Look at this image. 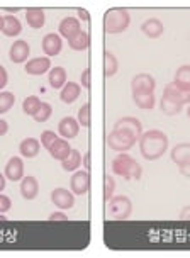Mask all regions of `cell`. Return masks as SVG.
<instances>
[{
    "mask_svg": "<svg viewBox=\"0 0 190 258\" xmlns=\"http://www.w3.org/2000/svg\"><path fill=\"white\" fill-rule=\"evenodd\" d=\"M83 163H85V168L89 170L90 168V153L85 155V158H83Z\"/></svg>",
    "mask_w": 190,
    "mask_h": 258,
    "instance_id": "45",
    "label": "cell"
},
{
    "mask_svg": "<svg viewBox=\"0 0 190 258\" xmlns=\"http://www.w3.org/2000/svg\"><path fill=\"white\" fill-rule=\"evenodd\" d=\"M41 99L36 95H29L24 99V102H22V110L27 114V116H34L36 112H38V109L41 107Z\"/></svg>",
    "mask_w": 190,
    "mask_h": 258,
    "instance_id": "32",
    "label": "cell"
},
{
    "mask_svg": "<svg viewBox=\"0 0 190 258\" xmlns=\"http://www.w3.org/2000/svg\"><path fill=\"white\" fill-rule=\"evenodd\" d=\"M49 85L53 89H63L67 85V70L63 67H54L49 70Z\"/></svg>",
    "mask_w": 190,
    "mask_h": 258,
    "instance_id": "26",
    "label": "cell"
},
{
    "mask_svg": "<svg viewBox=\"0 0 190 258\" xmlns=\"http://www.w3.org/2000/svg\"><path fill=\"white\" fill-rule=\"evenodd\" d=\"M168 150V136L158 129H150L143 133L140 138V151L143 158L148 161H155L165 155Z\"/></svg>",
    "mask_w": 190,
    "mask_h": 258,
    "instance_id": "1",
    "label": "cell"
},
{
    "mask_svg": "<svg viewBox=\"0 0 190 258\" xmlns=\"http://www.w3.org/2000/svg\"><path fill=\"white\" fill-rule=\"evenodd\" d=\"M141 31H143V34H145L146 38L158 39L160 36L163 34L165 27H163V22H161L160 19H156V17H151V19H146L145 22H143Z\"/></svg>",
    "mask_w": 190,
    "mask_h": 258,
    "instance_id": "18",
    "label": "cell"
},
{
    "mask_svg": "<svg viewBox=\"0 0 190 258\" xmlns=\"http://www.w3.org/2000/svg\"><path fill=\"white\" fill-rule=\"evenodd\" d=\"M51 202L61 211H68L72 209L73 204H75V194L70 192L68 188L58 187L51 192Z\"/></svg>",
    "mask_w": 190,
    "mask_h": 258,
    "instance_id": "6",
    "label": "cell"
},
{
    "mask_svg": "<svg viewBox=\"0 0 190 258\" xmlns=\"http://www.w3.org/2000/svg\"><path fill=\"white\" fill-rule=\"evenodd\" d=\"M51 70V61L49 58H32L31 61L26 63L24 67V72L27 75H32V77H38V75H44L46 72Z\"/></svg>",
    "mask_w": 190,
    "mask_h": 258,
    "instance_id": "14",
    "label": "cell"
},
{
    "mask_svg": "<svg viewBox=\"0 0 190 258\" xmlns=\"http://www.w3.org/2000/svg\"><path fill=\"white\" fill-rule=\"evenodd\" d=\"M61 48H63V43H61V38L54 32H49L43 38V51L48 54V56H58L61 53Z\"/></svg>",
    "mask_w": 190,
    "mask_h": 258,
    "instance_id": "16",
    "label": "cell"
},
{
    "mask_svg": "<svg viewBox=\"0 0 190 258\" xmlns=\"http://www.w3.org/2000/svg\"><path fill=\"white\" fill-rule=\"evenodd\" d=\"M80 94H82V87L75 84V82H68L61 89V92H59V99L65 104H73L80 97Z\"/></svg>",
    "mask_w": 190,
    "mask_h": 258,
    "instance_id": "22",
    "label": "cell"
},
{
    "mask_svg": "<svg viewBox=\"0 0 190 258\" xmlns=\"http://www.w3.org/2000/svg\"><path fill=\"white\" fill-rule=\"evenodd\" d=\"M160 107L166 116H177V114L182 112L183 104L177 102V100H171V99H168V97H161Z\"/></svg>",
    "mask_w": 190,
    "mask_h": 258,
    "instance_id": "28",
    "label": "cell"
},
{
    "mask_svg": "<svg viewBox=\"0 0 190 258\" xmlns=\"http://www.w3.org/2000/svg\"><path fill=\"white\" fill-rule=\"evenodd\" d=\"M173 84L185 92H190V64H182L180 68H177Z\"/></svg>",
    "mask_w": 190,
    "mask_h": 258,
    "instance_id": "25",
    "label": "cell"
},
{
    "mask_svg": "<svg viewBox=\"0 0 190 258\" xmlns=\"http://www.w3.org/2000/svg\"><path fill=\"white\" fill-rule=\"evenodd\" d=\"M0 75H2V82H0V89H6V85H7V70H6V67H0Z\"/></svg>",
    "mask_w": 190,
    "mask_h": 258,
    "instance_id": "41",
    "label": "cell"
},
{
    "mask_svg": "<svg viewBox=\"0 0 190 258\" xmlns=\"http://www.w3.org/2000/svg\"><path fill=\"white\" fill-rule=\"evenodd\" d=\"M114 190H115L114 177H110V175H105V178H104V201L105 202H109L114 197Z\"/></svg>",
    "mask_w": 190,
    "mask_h": 258,
    "instance_id": "36",
    "label": "cell"
},
{
    "mask_svg": "<svg viewBox=\"0 0 190 258\" xmlns=\"http://www.w3.org/2000/svg\"><path fill=\"white\" fill-rule=\"evenodd\" d=\"M31 54V46L27 41H16L12 46H11V51H9V58L11 61L14 63H24Z\"/></svg>",
    "mask_w": 190,
    "mask_h": 258,
    "instance_id": "11",
    "label": "cell"
},
{
    "mask_svg": "<svg viewBox=\"0 0 190 258\" xmlns=\"http://www.w3.org/2000/svg\"><path fill=\"white\" fill-rule=\"evenodd\" d=\"M180 168V173L185 175V177H190V163L188 165H183V167H178Z\"/></svg>",
    "mask_w": 190,
    "mask_h": 258,
    "instance_id": "44",
    "label": "cell"
},
{
    "mask_svg": "<svg viewBox=\"0 0 190 258\" xmlns=\"http://www.w3.org/2000/svg\"><path fill=\"white\" fill-rule=\"evenodd\" d=\"M6 177L12 182H19L24 178V161L19 156H12L6 165Z\"/></svg>",
    "mask_w": 190,
    "mask_h": 258,
    "instance_id": "12",
    "label": "cell"
},
{
    "mask_svg": "<svg viewBox=\"0 0 190 258\" xmlns=\"http://www.w3.org/2000/svg\"><path fill=\"white\" fill-rule=\"evenodd\" d=\"M171 161L178 167L190 163V143H180L171 150Z\"/></svg>",
    "mask_w": 190,
    "mask_h": 258,
    "instance_id": "20",
    "label": "cell"
},
{
    "mask_svg": "<svg viewBox=\"0 0 190 258\" xmlns=\"http://www.w3.org/2000/svg\"><path fill=\"white\" fill-rule=\"evenodd\" d=\"M156 80L148 73H140L131 80L133 94H155Z\"/></svg>",
    "mask_w": 190,
    "mask_h": 258,
    "instance_id": "7",
    "label": "cell"
},
{
    "mask_svg": "<svg viewBox=\"0 0 190 258\" xmlns=\"http://www.w3.org/2000/svg\"><path fill=\"white\" fill-rule=\"evenodd\" d=\"M51 114H53V107H51L48 102H43L41 107L38 109V112L32 116V119H34L36 122H46L51 117Z\"/></svg>",
    "mask_w": 190,
    "mask_h": 258,
    "instance_id": "34",
    "label": "cell"
},
{
    "mask_svg": "<svg viewBox=\"0 0 190 258\" xmlns=\"http://www.w3.org/2000/svg\"><path fill=\"white\" fill-rule=\"evenodd\" d=\"M68 44H70V48L73 51H85L87 48H89L90 44V36L87 31H82L80 34H77L75 38H72L68 41Z\"/></svg>",
    "mask_w": 190,
    "mask_h": 258,
    "instance_id": "27",
    "label": "cell"
},
{
    "mask_svg": "<svg viewBox=\"0 0 190 258\" xmlns=\"http://www.w3.org/2000/svg\"><path fill=\"white\" fill-rule=\"evenodd\" d=\"M6 11H7V12H12V9H11V7H7ZM17 11H19V7H16V9H14V12H17Z\"/></svg>",
    "mask_w": 190,
    "mask_h": 258,
    "instance_id": "48",
    "label": "cell"
},
{
    "mask_svg": "<svg viewBox=\"0 0 190 258\" xmlns=\"http://www.w3.org/2000/svg\"><path fill=\"white\" fill-rule=\"evenodd\" d=\"M56 140H58V136L54 131H44L43 135H41V145H43V148H46V150H49L51 145H53Z\"/></svg>",
    "mask_w": 190,
    "mask_h": 258,
    "instance_id": "37",
    "label": "cell"
},
{
    "mask_svg": "<svg viewBox=\"0 0 190 258\" xmlns=\"http://www.w3.org/2000/svg\"><path fill=\"white\" fill-rule=\"evenodd\" d=\"M26 21L32 29H41L46 22V16H44V11L39 7H31L26 11Z\"/></svg>",
    "mask_w": 190,
    "mask_h": 258,
    "instance_id": "23",
    "label": "cell"
},
{
    "mask_svg": "<svg viewBox=\"0 0 190 258\" xmlns=\"http://www.w3.org/2000/svg\"><path fill=\"white\" fill-rule=\"evenodd\" d=\"M49 221H68V216L63 213H53L49 216Z\"/></svg>",
    "mask_w": 190,
    "mask_h": 258,
    "instance_id": "40",
    "label": "cell"
},
{
    "mask_svg": "<svg viewBox=\"0 0 190 258\" xmlns=\"http://www.w3.org/2000/svg\"><path fill=\"white\" fill-rule=\"evenodd\" d=\"M133 213V202L126 196H115L107 202V216L112 219H128Z\"/></svg>",
    "mask_w": 190,
    "mask_h": 258,
    "instance_id": "4",
    "label": "cell"
},
{
    "mask_svg": "<svg viewBox=\"0 0 190 258\" xmlns=\"http://www.w3.org/2000/svg\"><path fill=\"white\" fill-rule=\"evenodd\" d=\"M14 102H16V95H14L12 92L4 90L2 94H0V114H6L14 105Z\"/></svg>",
    "mask_w": 190,
    "mask_h": 258,
    "instance_id": "33",
    "label": "cell"
},
{
    "mask_svg": "<svg viewBox=\"0 0 190 258\" xmlns=\"http://www.w3.org/2000/svg\"><path fill=\"white\" fill-rule=\"evenodd\" d=\"M21 194L26 201H32L38 197L39 194V182L36 177H24L21 180Z\"/></svg>",
    "mask_w": 190,
    "mask_h": 258,
    "instance_id": "19",
    "label": "cell"
},
{
    "mask_svg": "<svg viewBox=\"0 0 190 258\" xmlns=\"http://www.w3.org/2000/svg\"><path fill=\"white\" fill-rule=\"evenodd\" d=\"M140 141L138 138H134L133 135H129L126 131H120V129H114L112 133L107 136V145L110 150L114 151H128L134 146V143Z\"/></svg>",
    "mask_w": 190,
    "mask_h": 258,
    "instance_id": "5",
    "label": "cell"
},
{
    "mask_svg": "<svg viewBox=\"0 0 190 258\" xmlns=\"http://www.w3.org/2000/svg\"><path fill=\"white\" fill-rule=\"evenodd\" d=\"M11 206H12V202L11 199H9V196H0V213H7L9 209H11Z\"/></svg>",
    "mask_w": 190,
    "mask_h": 258,
    "instance_id": "38",
    "label": "cell"
},
{
    "mask_svg": "<svg viewBox=\"0 0 190 258\" xmlns=\"http://www.w3.org/2000/svg\"><path fill=\"white\" fill-rule=\"evenodd\" d=\"M133 102L140 109H153L155 107V94H133Z\"/></svg>",
    "mask_w": 190,
    "mask_h": 258,
    "instance_id": "29",
    "label": "cell"
},
{
    "mask_svg": "<svg viewBox=\"0 0 190 258\" xmlns=\"http://www.w3.org/2000/svg\"><path fill=\"white\" fill-rule=\"evenodd\" d=\"M70 187L75 196H83V194H87L89 192V187H90V173L87 172V170L75 172L70 180Z\"/></svg>",
    "mask_w": 190,
    "mask_h": 258,
    "instance_id": "8",
    "label": "cell"
},
{
    "mask_svg": "<svg viewBox=\"0 0 190 258\" xmlns=\"http://www.w3.org/2000/svg\"><path fill=\"white\" fill-rule=\"evenodd\" d=\"M78 14H80V16H82L85 21H89V14H87L85 11H82V9H80V11H78Z\"/></svg>",
    "mask_w": 190,
    "mask_h": 258,
    "instance_id": "47",
    "label": "cell"
},
{
    "mask_svg": "<svg viewBox=\"0 0 190 258\" xmlns=\"http://www.w3.org/2000/svg\"><path fill=\"white\" fill-rule=\"evenodd\" d=\"M7 131H9V124L6 119H0V136H4V135H7Z\"/></svg>",
    "mask_w": 190,
    "mask_h": 258,
    "instance_id": "43",
    "label": "cell"
},
{
    "mask_svg": "<svg viewBox=\"0 0 190 258\" xmlns=\"http://www.w3.org/2000/svg\"><path fill=\"white\" fill-rule=\"evenodd\" d=\"M41 146L43 145H41L36 138H26V140L21 141L19 151H21L22 156H26V158H34V156H38Z\"/></svg>",
    "mask_w": 190,
    "mask_h": 258,
    "instance_id": "24",
    "label": "cell"
},
{
    "mask_svg": "<svg viewBox=\"0 0 190 258\" xmlns=\"http://www.w3.org/2000/svg\"><path fill=\"white\" fill-rule=\"evenodd\" d=\"M80 80H82V85L85 89H90V68H85L80 75Z\"/></svg>",
    "mask_w": 190,
    "mask_h": 258,
    "instance_id": "39",
    "label": "cell"
},
{
    "mask_svg": "<svg viewBox=\"0 0 190 258\" xmlns=\"http://www.w3.org/2000/svg\"><path fill=\"white\" fill-rule=\"evenodd\" d=\"M58 131L65 140H73V138L78 136L80 122H78V119H73V117H63L58 124Z\"/></svg>",
    "mask_w": 190,
    "mask_h": 258,
    "instance_id": "15",
    "label": "cell"
},
{
    "mask_svg": "<svg viewBox=\"0 0 190 258\" xmlns=\"http://www.w3.org/2000/svg\"><path fill=\"white\" fill-rule=\"evenodd\" d=\"M80 163H82V153L78 150H73L70 156L61 161V168L65 172H73V170H77L80 167Z\"/></svg>",
    "mask_w": 190,
    "mask_h": 258,
    "instance_id": "31",
    "label": "cell"
},
{
    "mask_svg": "<svg viewBox=\"0 0 190 258\" xmlns=\"http://www.w3.org/2000/svg\"><path fill=\"white\" fill-rule=\"evenodd\" d=\"M119 70V63H117V58L114 56L110 51H105L104 53V75L105 77H114L115 73Z\"/></svg>",
    "mask_w": 190,
    "mask_h": 258,
    "instance_id": "30",
    "label": "cell"
},
{
    "mask_svg": "<svg viewBox=\"0 0 190 258\" xmlns=\"http://www.w3.org/2000/svg\"><path fill=\"white\" fill-rule=\"evenodd\" d=\"M131 22V16L126 9L114 7L109 9L104 14V31L105 34H119V32L126 31Z\"/></svg>",
    "mask_w": 190,
    "mask_h": 258,
    "instance_id": "3",
    "label": "cell"
},
{
    "mask_svg": "<svg viewBox=\"0 0 190 258\" xmlns=\"http://www.w3.org/2000/svg\"><path fill=\"white\" fill-rule=\"evenodd\" d=\"M180 219L182 221H190V206H185L182 211H180Z\"/></svg>",
    "mask_w": 190,
    "mask_h": 258,
    "instance_id": "42",
    "label": "cell"
},
{
    "mask_svg": "<svg viewBox=\"0 0 190 258\" xmlns=\"http://www.w3.org/2000/svg\"><path fill=\"white\" fill-rule=\"evenodd\" d=\"M163 97H168V99H171V100H177V102H180V104H187V102H190V92H185V90H182L180 87H177L171 82V84H168L165 87V90H163Z\"/></svg>",
    "mask_w": 190,
    "mask_h": 258,
    "instance_id": "21",
    "label": "cell"
},
{
    "mask_svg": "<svg viewBox=\"0 0 190 258\" xmlns=\"http://www.w3.org/2000/svg\"><path fill=\"white\" fill-rule=\"evenodd\" d=\"M6 175H2V177H0V190H4V188H6Z\"/></svg>",
    "mask_w": 190,
    "mask_h": 258,
    "instance_id": "46",
    "label": "cell"
},
{
    "mask_svg": "<svg viewBox=\"0 0 190 258\" xmlns=\"http://www.w3.org/2000/svg\"><path fill=\"white\" fill-rule=\"evenodd\" d=\"M0 31H2V34L7 36V38H14V36L21 34L22 24L16 16L6 14V16H2V19H0Z\"/></svg>",
    "mask_w": 190,
    "mask_h": 258,
    "instance_id": "10",
    "label": "cell"
},
{
    "mask_svg": "<svg viewBox=\"0 0 190 258\" xmlns=\"http://www.w3.org/2000/svg\"><path fill=\"white\" fill-rule=\"evenodd\" d=\"M112 172L119 175V177L126 178V180H140L143 175V168L133 156L120 153L112 160Z\"/></svg>",
    "mask_w": 190,
    "mask_h": 258,
    "instance_id": "2",
    "label": "cell"
},
{
    "mask_svg": "<svg viewBox=\"0 0 190 258\" xmlns=\"http://www.w3.org/2000/svg\"><path fill=\"white\" fill-rule=\"evenodd\" d=\"M187 116L190 117V105H188V109H187Z\"/></svg>",
    "mask_w": 190,
    "mask_h": 258,
    "instance_id": "49",
    "label": "cell"
},
{
    "mask_svg": "<svg viewBox=\"0 0 190 258\" xmlns=\"http://www.w3.org/2000/svg\"><path fill=\"white\" fill-rule=\"evenodd\" d=\"M114 129H120V131H126L129 135H133L134 138L140 140L141 135H143V124L141 121H138L136 117H122L119 121H115L114 124Z\"/></svg>",
    "mask_w": 190,
    "mask_h": 258,
    "instance_id": "9",
    "label": "cell"
},
{
    "mask_svg": "<svg viewBox=\"0 0 190 258\" xmlns=\"http://www.w3.org/2000/svg\"><path fill=\"white\" fill-rule=\"evenodd\" d=\"M58 31L63 38H67L68 41H70L72 38H75L77 34H80L82 32L80 21H78L77 17H65V19L59 22Z\"/></svg>",
    "mask_w": 190,
    "mask_h": 258,
    "instance_id": "13",
    "label": "cell"
},
{
    "mask_svg": "<svg viewBox=\"0 0 190 258\" xmlns=\"http://www.w3.org/2000/svg\"><path fill=\"white\" fill-rule=\"evenodd\" d=\"M49 151V155H51V158L53 160H58V161H63V160H67L68 156H70V153H72V146H70V143H68L67 140H58L51 145V148L48 150Z\"/></svg>",
    "mask_w": 190,
    "mask_h": 258,
    "instance_id": "17",
    "label": "cell"
},
{
    "mask_svg": "<svg viewBox=\"0 0 190 258\" xmlns=\"http://www.w3.org/2000/svg\"><path fill=\"white\" fill-rule=\"evenodd\" d=\"M90 109H92L90 102H85L78 109V122H80L83 127L90 126Z\"/></svg>",
    "mask_w": 190,
    "mask_h": 258,
    "instance_id": "35",
    "label": "cell"
}]
</instances>
